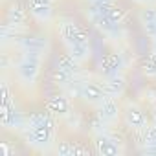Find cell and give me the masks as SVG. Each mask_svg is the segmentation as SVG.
<instances>
[{
	"mask_svg": "<svg viewBox=\"0 0 156 156\" xmlns=\"http://www.w3.org/2000/svg\"><path fill=\"white\" fill-rule=\"evenodd\" d=\"M22 136L30 147H33L41 152H46L53 145V138H55L53 121L50 119L48 114L35 112L28 118V127L22 130Z\"/></svg>",
	"mask_w": 156,
	"mask_h": 156,
	"instance_id": "obj_1",
	"label": "cell"
},
{
	"mask_svg": "<svg viewBox=\"0 0 156 156\" xmlns=\"http://www.w3.org/2000/svg\"><path fill=\"white\" fill-rule=\"evenodd\" d=\"M42 57H35V55H28L22 53V57L17 62V77L22 85H30L33 87L39 79V73H41V66H42Z\"/></svg>",
	"mask_w": 156,
	"mask_h": 156,
	"instance_id": "obj_2",
	"label": "cell"
},
{
	"mask_svg": "<svg viewBox=\"0 0 156 156\" xmlns=\"http://www.w3.org/2000/svg\"><path fill=\"white\" fill-rule=\"evenodd\" d=\"M19 48L22 50V53L44 59L50 50V41L46 35H24L19 39Z\"/></svg>",
	"mask_w": 156,
	"mask_h": 156,
	"instance_id": "obj_3",
	"label": "cell"
},
{
	"mask_svg": "<svg viewBox=\"0 0 156 156\" xmlns=\"http://www.w3.org/2000/svg\"><path fill=\"white\" fill-rule=\"evenodd\" d=\"M57 33H59V37H61V41L66 48H70L73 44H79V42H88L85 31L73 20H61L59 26H57Z\"/></svg>",
	"mask_w": 156,
	"mask_h": 156,
	"instance_id": "obj_4",
	"label": "cell"
},
{
	"mask_svg": "<svg viewBox=\"0 0 156 156\" xmlns=\"http://www.w3.org/2000/svg\"><path fill=\"white\" fill-rule=\"evenodd\" d=\"M123 119H125L127 127H130L132 130L143 132L149 127V118H147V114L143 112V108L138 103H130L129 101L125 105V108H123Z\"/></svg>",
	"mask_w": 156,
	"mask_h": 156,
	"instance_id": "obj_5",
	"label": "cell"
},
{
	"mask_svg": "<svg viewBox=\"0 0 156 156\" xmlns=\"http://www.w3.org/2000/svg\"><path fill=\"white\" fill-rule=\"evenodd\" d=\"M79 98H81L85 103L92 105V107H99V105L105 101L107 94H105L103 85L87 79V81H81V83H79Z\"/></svg>",
	"mask_w": 156,
	"mask_h": 156,
	"instance_id": "obj_6",
	"label": "cell"
},
{
	"mask_svg": "<svg viewBox=\"0 0 156 156\" xmlns=\"http://www.w3.org/2000/svg\"><path fill=\"white\" fill-rule=\"evenodd\" d=\"M94 145H96L98 154H103V156H118V154L123 152V149H121V140H119L118 136H114L112 132L98 134Z\"/></svg>",
	"mask_w": 156,
	"mask_h": 156,
	"instance_id": "obj_7",
	"label": "cell"
},
{
	"mask_svg": "<svg viewBox=\"0 0 156 156\" xmlns=\"http://www.w3.org/2000/svg\"><path fill=\"white\" fill-rule=\"evenodd\" d=\"M30 13L39 24H50L53 19V2L51 0H28Z\"/></svg>",
	"mask_w": 156,
	"mask_h": 156,
	"instance_id": "obj_8",
	"label": "cell"
},
{
	"mask_svg": "<svg viewBox=\"0 0 156 156\" xmlns=\"http://www.w3.org/2000/svg\"><path fill=\"white\" fill-rule=\"evenodd\" d=\"M96 108H98V118H101V119L107 121L108 125H114V123L119 121L121 108H119V105H118V99L107 96L105 101H103L99 107H96Z\"/></svg>",
	"mask_w": 156,
	"mask_h": 156,
	"instance_id": "obj_9",
	"label": "cell"
},
{
	"mask_svg": "<svg viewBox=\"0 0 156 156\" xmlns=\"http://www.w3.org/2000/svg\"><path fill=\"white\" fill-rule=\"evenodd\" d=\"M103 88H105V94L108 98H114V99H119L123 94H125V88H127V79L123 73H116V75H108L105 83H103Z\"/></svg>",
	"mask_w": 156,
	"mask_h": 156,
	"instance_id": "obj_10",
	"label": "cell"
},
{
	"mask_svg": "<svg viewBox=\"0 0 156 156\" xmlns=\"http://www.w3.org/2000/svg\"><path fill=\"white\" fill-rule=\"evenodd\" d=\"M2 125L9 130H19L22 132L26 127H28V118L22 116L20 112L17 110H8L4 107V114H2Z\"/></svg>",
	"mask_w": 156,
	"mask_h": 156,
	"instance_id": "obj_11",
	"label": "cell"
},
{
	"mask_svg": "<svg viewBox=\"0 0 156 156\" xmlns=\"http://www.w3.org/2000/svg\"><path fill=\"white\" fill-rule=\"evenodd\" d=\"M92 22H94V26H96L105 37H108V39H118V37L121 35L119 24H114L107 15H96V17H92Z\"/></svg>",
	"mask_w": 156,
	"mask_h": 156,
	"instance_id": "obj_12",
	"label": "cell"
},
{
	"mask_svg": "<svg viewBox=\"0 0 156 156\" xmlns=\"http://www.w3.org/2000/svg\"><path fill=\"white\" fill-rule=\"evenodd\" d=\"M46 108H48V112H51L53 116H68V114H70V101H68L66 96L57 94V96H53V98L48 99Z\"/></svg>",
	"mask_w": 156,
	"mask_h": 156,
	"instance_id": "obj_13",
	"label": "cell"
},
{
	"mask_svg": "<svg viewBox=\"0 0 156 156\" xmlns=\"http://www.w3.org/2000/svg\"><path fill=\"white\" fill-rule=\"evenodd\" d=\"M121 68H123V59H121L119 55L112 53V55H108V57L103 61V68H101V72L105 73V77H108V75L121 73Z\"/></svg>",
	"mask_w": 156,
	"mask_h": 156,
	"instance_id": "obj_14",
	"label": "cell"
},
{
	"mask_svg": "<svg viewBox=\"0 0 156 156\" xmlns=\"http://www.w3.org/2000/svg\"><path fill=\"white\" fill-rule=\"evenodd\" d=\"M66 50H68V53H70L75 61H79L81 64H83L85 61H88L90 55H92V51H90V44H88V42L73 44V46H70V48H66Z\"/></svg>",
	"mask_w": 156,
	"mask_h": 156,
	"instance_id": "obj_15",
	"label": "cell"
},
{
	"mask_svg": "<svg viewBox=\"0 0 156 156\" xmlns=\"http://www.w3.org/2000/svg\"><path fill=\"white\" fill-rule=\"evenodd\" d=\"M57 68H61V70H64V72L75 75V77H79V73H81V62L75 61L70 53H66V55H62V57L59 59Z\"/></svg>",
	"mask_w": 156,
	"mask_h": 156,
	"instance_id": "obj_16",
	"label": "cell"
},
{
	"mask_svg": "<svg viewBox=\"0 0 156 156\" xmlns=\"http://www.w3.org/2000/svg\"><path fill=\"white\" fill-rule=\"evenodd\" d=\"M26 11L20 8V6H11L9 9H8V24H11V26H17V28H20V26H24V22H26Z\"/></svg>",
	"mask_w": 156,
	"mask_h": 156,
	"instance_id": "obj_17",
	"label": "cell"
},
{
	"mask_svg": "<svg viewBox=\"0 0 156 156\" xmlns=\"http://www.w3.org/2000/svg\"><path fill=\"white\" fill-rule=\"evenodd\" d=\"M55 152H57L59 156H72V154H75V152H77V149H75L70 141H61V143L57 145Z\"/></svg>",
	"mask_w": 156,
	"mask_h": 156,
	"instance_id": "obj_18",
	"label": "cell"
},
{
	"mask_svg": "<svg viewBox=\"0 0 156 156\" xmlns=\"http://www.w3.org/2000/svg\"><path fill=\"white\" fill-rule=\"evenodd\" d=\"M114 24H121L123 22V19H125V13H123V9H119V8H116V6H112L107 13H105Z\"/></svg>",
	"mask_w": 156,
	"mask_h": 156,
	"instance_id": "obj_19",
	"label": "cell"
},
{
	"mask_svg": "<svg viewBox=\"0 0 156 156\" xmlns=\"http://www.w3.org/2000/svg\"><path fill=\"white\" fill-rule=\"evenodd\" d=\"M110 125L107 123V121H103L101 118H96L94 121H92V132L98 136V134H105V132H110V129H108Z\"/></svg>",
	"mask_w": 156,
	"mask_h": 156,
	"instance_id": "obj_20",
	"label": "cell"
},
{
	"mask_svg": "<svg viewBox=\"0 0 156 156\" xmlns=\"http://www.w3.org/2000/svg\"><path fill=\"white\" fill-rule=\"evenodd\" d=\"M143 143L145 145H156V123L149 125L143 130Z\"/></svg>",
	"mask_w": 156,
	"mask_h": 156,
	"instance_id": "obj_21",
	"label": "cell"
},
{
	"mask_svg": "<svg viewBox=\"0 0 156 156\" xmlns=\"http://www.w3.org/2000/svg\"><path fill=\"white\" fill-rule=\"evenodd\" d=\"M143 152L145 154H156V145H145L143 147Z\"/></svg>",
	"mask_w": 156,
	"mask_h": 156,
	"instance_id": "obj_22",
	"label": "cell"
},
{
	"mask_svg": "<svg viewBox=\"0 0 156 156\" xmlns=\"http://www.w3.org/2000/svg\"><path fill=\"white\" fill-rule=\"evenodd\" d=\"M132 2H136V4H141V6H151V4H149V0H132Z\"/></svg>",
	"mask_w": 156,
	"mask_h": 156,
	"instance_id": "obj_23",
	"label": "cell"
},
{
	"mask_svg": "<svg viewBox=\"0 0 156 156\" xmlns=\"http://www.w3.org/2000/svg\"><path fill=\"white\" fill-rule=\"evenodd\" d=\"M152 53L156 55V37H152Z\"/></svg>",
	"mask_w": 156,
	"mask_h": 156,
	"instance_id": "obj_24",
	"label": "cell"
},
{
	"mask_svg": "<svg viewBox=\"0 0 156 156\" xmlns=\"http://www.w3.org/2000/svg\"><path fill=\"white\" fill-rule=\"evenodd\" d=\"M149 4L151 6H156V0H149Z\"/></svg>",
	"mask_w": 156,
	"mask_h": 156,
	"instance_id": "obj_25",
	"label": "cell"
},
{
	"mask_svg": "<svg viewBox=\"0 0 156 156\" xmlns=\"http://www.w3.org/2000/svg\"><path fill=\"white\" fill-rule=\"evenodd\" d=\"M90 2H94V0H90Z\"/></svg>",
	"mask_w": 156,
	"mask_h": 156,
	"instance_id": "obj_26",
	"label": "cell"
}]
</instances>
